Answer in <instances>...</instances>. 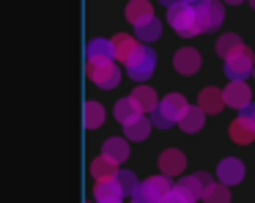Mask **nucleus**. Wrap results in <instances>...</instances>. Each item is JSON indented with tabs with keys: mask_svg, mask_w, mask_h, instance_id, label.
<instances>
[{
	"mask_svg": "<svg viewBox=\"0 0 255 203\" xmlns=\"http://www.w3.org/2000/svg\"><path fill=\"white\" fill-rule=\"evenodd\" d=\"M116 173H118V162H116V159H110V157H105V154L91 162V176H94L96 181H99V179H113Z\"/></svg>",
	"mask_w": 255,
	"mask_h": 203,
	"instance_id": "6ab92c4d",
	"label": "nucleus"
},
{
	"mask_svg": "<svg viewBox=\"0 0 255 203\" xmlns=\"http://www.w3.org/2000/svg\"><path fill=\"white\" fill-rule=\"evenodd\" d=\"M137 47H140L137 36H129V33H118V36L113 38V49H116V60H118V63H127Z\"/></svg>",
	"mask_w": 255,
	"mask_h": 203,
	"instance_id": "2eb2a0df",
	"label": "nucleus"
},
{
	"mask_svg": "<svg viewBox=\"0 0 255 203\" xmlns=\"http://www.w3.org/2000/svg\"><path fill=\"white\" fill-rule=\"evenodd\" d=\"M217 179H220L222 184H228V187L239 184V181L244 179V165H242V159L225 157L220 165H217Z\"/></svg>",
	"mask_w": 255,
	"mask_h": 203,
	"instance_id": "9d476101",
	"label": "nucleus"
},
{
	"mask_svg": "<svg viewBox=\"0 0 255 203\" xmlns=\"http://www.w3.org/2000/svg\"><path fill=\"white\" fill-rule=\"evenodd\" d=\"M184 168H187V157L178 148H167L159 154V170L165 176H181Z\"/></svg>",
	"mask_w": 255,
	"mask_h": 203,
	"instance_id": "ddd939ff",
	"label": "nucleus"
},
{
	"mask_svg": "<svg viewBox=\"0 0 255 203\" xmlns=\"http://www.w3.org/2000/svg\"><path fill=\"white\" fill-rule=\"evenodd\" d=\"M116 179H118V184H121L124 195H134V190H137V176H134L132 170H118Z\"/></svg>",
	"mask_w": 255,
	"mask_h": 203,
	"instance_id": "c756f323",
	"label": "nucleus"
},
{
	"mask_svg": "<svg viewBox=\"0 0 255 203\" xmlns=\"http://www.w3.org/2000/svg\"><path fill=\"white\" fill-rule=\"evenodd\" d=\"M231 140L239 143V146H247V143L255 140V121L250 115L239 113V118L231 121Z\"/></svg>",
	"mask_w": 255,
	"mask_h": 203,
	"instance_id": "1a4fd4ad",
	"label": "nucleus"
},
{
	"mask_svg": "<svg viewBox=\"0 0 255 203\" xmlns=\"http://www.w3.org/2000/svg\"><path fill=\"white\" fill-rule=\"evenodd\" d=\"M225 104L228 107H236V110H242V107H247L250 102H253V93H250V85L244 80H231V85H225Z\"/></svg>",
	"mask_w": 255,
	"mask_h": 203,
	"instance_id": "6e6552de",
	"label": "nucleus"
},
{
	"mask_svg": "<svg viewBox=\"0 0 255 203\" xmlns=\"http://www.w3.org/2000/svg\"><path fill=\"white\" fill-rule=\"evenodd\" d=\"M203 118H206V110L200 107V104H195V107H187V113L181 115V121H178V124H181L184 132H189V135H192V132L203 129Z\"/></svg>",
	"mask_w": 255,
	"mask_h": 203,
	"instance_id": "aec40b11",
	"label": "nucleus"
},
{
	"mask_svg": "<svg viewBox=\"0 0 255 203\" xmlns=\"http://www.w3.org/2000/svg\"><path fill=\"white\" fill-rule=\"evenodd\" d=\"M184 3H198V0H184Z\"/></svg>",
	"mask_w": 255,
	"mask_h": 203,
	"instance_id": "72a5a7b5",
	"label": "nucleus"
},
{
	"mask_svg": "<svg viewBox=\"0 0 255 203\" xmlns=\"http://www.w3.org/2000/svg\"><path fill=\"white\" fill-rule=\"evenodd\" d=\"M170 176H151V179H145L143 184H137V190H134V201L137 203H162L167 201V192H170Z\"/></svg>",
	"mask_w": 255,
	"mask_h": 203,
	"instance_id": "20e7f679",
	"label": "nucleus"
},
{
	"mask_svg": "<svg viewBox=\"0 0 255 203\" xmlns=\"http://www.w3.org/2000/svg\"><path fill=\"white\" fill-rule=\"evenodd\" d=\"M198 104L206 110V113H220L225 107V93L220 88H203L198 96Z\"/></svg>",
	"mask_w": 255,
	"mask_h": 203,
	"instance_id": "dca6fc26",
	"label": "nucleus"
},
{
	"mask_svg": "<svg viewBox=\"0 0 255 203\" xmlns=\"http://www.w3.org/2000/svg\"><path fill=\"white\" fill-rule=\"evenodd\" d=\"M250 5H253V8H255V0H250Z\"/></svg>",
	"mask_w": 255,
	"mask_h": 203,
	"instance_id": "f704fd0d",
	"label": "nucleus"
},
{
	"mask_svg": "<svg viewBox=\"0 0 255 203\" xmlns=\"http://www.w3.org/2000/svg\"><path fill=\"white\" fill-rule=\"evenodd\" d=\"M151 129H154V121L145 118V115H140V118L124 124V135H127V140H145V137L151 135Z\"/></svg>",
	"mask_w": 255,
	"mask_h": 203,
	"instance_id": "f3484780",
	"label": "nucleus"
},
{
	"mask_svg": "<svg viewBox=\"0 0 255 203\" xmlns=\"http://www.w3.org/2000/svg\"><path fill=\"white\" fill-rule=\"evenodd\" d=\"M132 99H134V104H137L143 113H151V110L156 107V93H154V88H148V85H137L132 91Z\"/></svg>",
	"mask_w": 255,
	"mask_h": 203,
	"instance_id": "b1692460",
	"label": "nucleus"
},
{
	"mask_svg": "<svg viewBox=\"0 0 255 203\" xmlns=\"http://www.w3.org/2000/svg\"><path fill=\"white\" fill-rule=\"evenodd\" d=\"M83 124H85V129H99V126L105 124V107H102L99 102H85Z\"/></svg>",
	"mask_w": 255,
	"mask_h": 203,
	"instance_id": "4be33fe9",
	"label": "nucleus"
},
{
	"mask_svg": "<svg viewBox=\"0 0 255 203\" xmlns=\"http://www.w3.org/2000/svg\"><path fill=\"white\" fill-rule=\"evenodd\" d=\"M187 107L189 104H187V99H184L181 93H167V96L151 110V121H154L156 129H170L173 124L181 121V115L187 113Z\"/></svg>",
	"mask_w": 255,
	"mask_h": 203,
	"instance_id": "f257e3e1",
	"label": "nucleus"
},
{
	"mask_svg": "<svg viewBox=\"0 0 255 203\" xmlns=\"http://www.w3.org/2000/svg\"><path fill=\"white\" fill-rule=\"evenodd\" d=\"M242 113H244V115H250V118H253V121H255V104H253V102H250V104H247V107H242Z\"/></svg>",
	"mask_w": 255,
	"mask_h": 203,
	"instance_id": "7c9ffc66",
	"label": "nucleus"
},
{
	"mask_svg": "<svg viewBox=\"0 0 255 203\" xmlns=\"http://www.w3.org/2000/svg\"><path fill=\"white\" fill-rule=\"evenodd\" d=\"M102 154L110 157V159H116V162L121 165V162L129 159V146H127V140H121V137H110V140H105V146H102Z\"/></svg>",
	"mask_w": 255,
	"mask_h": 203,
	"instance_id": "412c9836",
	"label": "nucleus"
},
{
	"mask_svg": "<svg viewBox=\"0 0 255 203\" xmlns=\"http://www.w3.org/2000/svg\"><path fill=\"white\" fill-rule=\"evenodd\" d=\"M151 16H154V5H151L148 0H132V3L127 5V19L132 22V25H143Z\"/></svg>",
	"mask_w": 255,
	"mask_h": 203,
	"instance_id": "a211bd4d",
	"label": "nucleus"
},
{
	"mask_svg": "<svg viewBox=\"0 0 255 203\" xmlns=\"http://www.w3.org/2000/svg\"><path fill=\"white\" fill-rule=\"evenodd\" d=\"M156 69V52L148 47V44H140L132 52V58L127 60V74L132 77L134 82H145Z\"/></svg>",
	"mask_w": 255,
	"mask_h": 203,
	"instance_id": "7ed1b4c3",
	"label": "nucleus"
},
{
	"mask_svg": "<svg viewBox=\"0 0 255 203\" xmlns=\"http://www.w3.org/2000/svg\"><path fill=\"white\" fill-rule=\"evenodd\" d=\"M159 3H162V5H167V8H170V5H176L178 0H159Z\"/></svg>",
	"mask_w": 255,
	"mask_h": 203,
	"instance_id": "2f4dec72",
	"label": "nucleus"
},
{
	"mask_svg": "<svg viewBox=\"0 0 255 203\" xmlns=\"http://www.w3.org/2000/svg\"><path fill=\"white\" fill-rule=\"evenodd\" d=\"M178 184H184V187H187L189 192H195V195H198V201H200V198H203V192L209 190V184H211V176H209V173H203V170H200V173L184 176V179L178 181Z\"/></svg>",
	"mask_w": 255,
	"mask_h": 203,
	"instance_id": "5701e85b",
	"label": "nucleus"
},
{
	"mask_svg": "<svg viewBox=\"0 0 255 203\" xmlns=\"http://www.w3.org/2000/svg\"><path fill=\"white\" fill-rule=\"evenodd\" d=\"M167 19H170L173 30H176L178 36H184V38H192V36H198V33H200L195 3H184V0H178L176 5L167 8Z\"/></svg>",
	"mask_w": 255,
	"mask_h": 203,
	"instance_id": "f03ea898",
	"label": "nucleus"
},
{
	"mask_svg": "<svg viewBox=\"0 0 255 203\" xmlns=\"http://www.w3.org/2000/svg\"><path fill=\"white\" fill-rule=\"evenodd\" d=\"M94 198H96L99 203H118L121 198H127V195H124V190H121V184H118V179L113 176V179H99V181H96Z\"/></svg>",
	"mask_w": 255,
	"mask_h": 203,
	"instance_id": "9b49d317",
	"label": "nucleus"
},
{
	"mask_svg": "<svg viewBox=\"0 0 255 203\" xmlns=\"http://www.w3.org/2000/svg\"><path fill=\"white\" fill-rule=\"evenodd\" d=\"M253 74H255V71H253Z\"/></svg>",
	"mask_w": 255,
	"mask_h": 203,
	"instance_id": "c9c22d12",
	"label": "nucleus"
},
{
	"mask_svg": "<svg viewBox=\"0 0 255 203\" xmlns=\"http://www.w3.org/2000/svg\"><path fill=\"white\" fill-rule=\"evenodd\" d=\"M134 30H137V41H156L159 33H162V22L151 16V19L143 22V25H134Z\"/></svg>",
	"mask_w": 255,
	"mask_h": 203,
	"instance_id": "bb28decb",
	"label": "nucleus"
},
{
	"mask_svg": "<svg viewBox=\"0 0 255 203\" xmlns=\"http://www.w3.org/2000/svg\"><path fill=\"white\" fill-rule=\"evenodd\" d=\"M244 44H242V38L236 36V33H225V36H220L217 38V55H220L222 60L228 58V55H233L236 49H242Z\"/></svg>",
	"mask_w": 255,
	"mask_h": 203,
	"instance_id": "a878e982",
	"label": "nucleus"
},
{
	"mask_svg": "<svg viewBox=\"0 0 255 203\" xmlns=\"http://www.w3.org/2000/svg\"><path fill=\"white\" fill-rule=\"evenodd\" d=\"M105 60H116L113 38H94L88 44V63H105Z\"/></svg>",
	"mask_w": 255,
	"mask_h": 203,
	"instance_id": "4468645a",
	"label": "nucleus"
},
{
	"mask_svg": "<svg viewBox=\"0 0 255 203\" xmlns=\"http://www.w3.org/2000/svg\"><path fill=\"white\" fill-rule=\"evenodd\" d=\"M85 74H88V80L94 82V85L105 88V91L118 88V82H121V69H118L113 60H105V63H85Z\"/></svg>",
	"mask_w": 255,
	"mask_h": 203,
	"instance_id": "0eeeda50",
	"label": "nucleus"
},
{
	"mask_svg": "<svg viewBox=\"0 0 255 203\" xmlns=\"http://www.w3.org/2000/svg\"><path fill=\"white\" fill-rule=\"evenodd\" d=\"M195 11H198V27L200 33H211L222 25L225 19V5L222 0H198L195 3Z\"/></svg>",
	"mask_w": 255,
	"mask_h": 203,
	"instance_id": "39448f33",
	"label": "nucleus"
},
{
	"mask_svg": "<svg viewBox=\"0 0 255 203\" xmlns=\"http://www.w3.org/2000/svg\"><path fill=\"white\" fill-rule=\"evenodd\" d=\"M192 201H198V195L189 192L184 184L170 187V192H167V203H192Z\"/></svg>",
	"mask_w": 255,
	"mask_h": 203,
	"instance_id": "c85d7f7f",
	"label": "nucleus"
},
{
	"mask_svg": "<svg viewBox=\"0 0 255 203\" xmlns=\"http://www.w3.org/2000/svg\"><path fill=\"white\" fill-rule=\"evenodd\" d=\"M222 3H228V5H239V3H244V0H222Z\"/></svg>",
	"mask_w": 255,
	"mask_h": 203,
	"instance_id": "473e14b6",
	"label": "nucleus"
},
{
	"mask_svg": "<svg viewBox=\"0 0 255 203\" xmlns=\"http://www.w3.org/2000/svg\"><path fill=\"white\" fill-rule=\"evenodd\" d=\"M173 66H176L178 74H195L200 69V52L192 47H181L173 55Z\"/></svg>",
	"mask_w": 255,
	"mask_h": 203,
	"instance_id": "f8f14e48",
	"label": "nucleus"
},
{
	"mask_svg": "<svg viewBox=\"0 0 255 203\" xmlns=\"http://www.w3.org/2000/svg\"><path fill=\"white\" fill-rule=\"evenodd\" d=\"M253 71H255V58H253V49L250 47H242V49H236L233 55L225 58L228 80H247Z\"/></svg>",
	"mask_w": 255,
	"mask_h": 203,
	"instance_id": "423d86ee",
	"label": "nucleus"
},
{
	"mask_svg": "<svg viewBox=\"0 0 255 203\" xmlns=\"http://www.w3.org/2000/svg\"><path fill=\"white\" fill-rule=\"evenodd\" d=\"M140 115H143V110L134 104L132 96H127V99H121V102H116V118L121 121V124H129V121L140 118Z\"/></svg>",
	"mask_w": 255,
	"mask_h": 203,
	"instance_id": "393cba45",
	"label": "nucleus"
},
{
	"mask_svg": "<svg viewBox=\"0 0 255 203\" xmlns=\"http://www.w3.org/2000/svg\"><path fill=\"white\" fill-rule=\"evenodd\" d=\"M203 201L209 203H228L231 201V190H228V184H209V190L203 192Z\"/></svg>",
	"mask_w": 255,
	"mask_h": 203,
	"instance_id": "cd10ccee",
	"label": "nucleus"
}]
</instances>
